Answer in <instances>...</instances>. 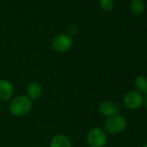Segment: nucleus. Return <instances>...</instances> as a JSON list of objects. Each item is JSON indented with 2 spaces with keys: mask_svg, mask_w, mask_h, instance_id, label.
Here are the masks:
<instances>
[{
  "mask_svg": "<svg viewBox=\"0 0 147 147\" xmlns=\"http://www.w3.org/2000/svg\"><path fill=\"white\" fill-rule=\"evenodd\" d=\"M14 96V86L6 79L0 80V101H10Z\"/></svg>",
  "mask_w": 147,
  "mask_h": 147,
  "instance_id": "obj_6",
  "label": "nucleus"
},
{
  "mask_svg": "<svg viewBox=\"0 0 147 147\" xmlns=\"http://www.w3.org/2000/svg\"><path fill=\"white\" fill-rule=\"evenodd\" d=\"M33 101L26 95H16L9 101V112L15 117H24L30 113L32 109Z\"/></svg>",
  "mask_w": 147,
  "mask_h": 147,
  "instance_id": "obj_1",
  "label": "nucleus"
},
{
  "mask_svg": "<svg viewBox=\"0 0 147 147\" xmlns=\"http://www.w3.org/2000/svg\"><path fill=\"white\" fill-rule=\"evenodd\" d=\"M51 46L57 53H66L73 47V39L67 34H59L53 38Z\"/></svg>",
  "mask_w": 147,
  "mask_h": 147,
  "instance_id": "obj_4",
  "label": "nucleus"
},
{
  "mask_svg": "<svg viewBox=\"0 0 147 147\" xmlns=\"http://www.w3.org/2000/svg\"><path fill=\"white\" fill-rule=\"evenodd\" d=\"M105 147H109V146H105Z\"/></svg>",
  "mask_w": 147,
  "mask_h": 147,
  "instance_id": "obj_16",
  "label": "nucleus"
},
{
  "mask_svg": "<svg viewBox=\"0 0 147 147\" xmlns=\"http://www.w3.org/2000/svg\"><path fill=\"white\" fill-rule=\"evenodd\" d=\"M143 105L144 106L145 109L147 110V94L144 96V103H143Z\"/></svg>",
  "mask_w": 147,
  "mask_h": 147,
  "instance_id": "obj_14",
  "label": "nucleus"
},
{
  "mask_svg": "<svg viewBox=\"0 0 147 147\" xmlns=\"http://www.w3.org/2000/svg\"><path fill=\"white\" fill-rule=\"evenodd\" d=\"M119 106L112 100H104L100 102L98 107L99 113L106 118L119 113Z\"/></svg>",
  "mask_w": 147,
  "mask_h": 147,
  "instance_id": "obj_7",
  "label": "nucleus"
},
{
  "mask_svg": "<svg viewBox=\"0 0 147 147\" xmlns=\"http://www.w3.org/2000/svg\"><path fill=\"white\" fill-rule=\"evenodd\" d=\"M100 5L102 10L105 11H111L114 8V3L113 0H100Z\"/></svg>",
  "mask_w": 147,
  "mask_h": 147,
  "instance_id": "obj_12",
  "label": "nucleus"
},
{
  "mask_svg": "<svg viewBox=\"0 0 147 147\" xmlns=\"http://www.w3.org/2000/svg\"><path fill=\"white\" fill-rule=\"evenodd\" d=\"M134 87L136 91L142 95L147 94V77L144 76H138L134 79Z\"/></svg>",
  "mask_w": 147,
  "mask_h": 147,
  "instance_id": "obj_10",
  "label": "nucleus"
},
{
  "mask_svg": "<svg viewBox=\"0 0 147 147\" xmlns=\"http://www.w3.org/2000/svg\"><path fill=\"white\" fill-rule=\"evenodd\" d=\"M49 147H73V144L67 135L56 134L51 138Z\"/></svg>",
  "mask_w": 147,
  "mask_h": 147,
  "instance_id": "obj_9",
  "label": "nucleus"
},
{
  "mask_svg": "<svg viewBox=\"0 0 147 147\" xmlns=\"http://www.w3.org/2000/svg\"><path fill=\"white\" fill-rule=\"evenodd\" d=\"M86 142L88 147H105L107 142V134L101 127H93L87 132Z\"/></svg>",
  "mask_w": 147,
  "mask_h": 147,
  "instance_id": "obj_3",
  "label": "nucleus"
},
{
  "mask_svg": "<svg viewBox=\"0 0 147 147\" xmlns=\"http://www.w3.org/2000/svg\"><path fill=\"white\" fill-rule=\"evenodd\" d=\"M129 9L131 12L134 15H140L144 11V3L143 0H131Z\"/></svg>",
  "mask_w": 147,
  "mask_h": 147,
  "instance_id": "obj_11",
  "label": "nucleus"
},
{
  "mask_svg": "<svg viewBox=\"0 0 147 147\" xmlns=\"http://www.w3.org/2000/svg\"><path fill=\"white\" fill-rule=\"evenodd\" d=\"M127 125L126 119L120 113H116L106 119L103 124V130L107 135H119L125 131Z\"/></svg>",
  "mask_w": 147,
  "mask_h": 147,
  "instance_id": "obj_2",
  "label": "nucleus"
},
{
  "mask_svg": "<svg viewBox=\"0 0 147 147\" xmlns=\"http://www.w3.org/2000/svg\"><path fill=\"white\" fill-rule=\"evenodd\" d=\"M78 30H79V29H78V27L76 26V25H72V26H70L69 28H68V30H67V32H68V36H70L71 37L72 36H76L77 33H78Z\"/></svg>",
  "mask_w": 147,
  "mask_h": 147,
  "instance_id": "obj_13",
  "label": "nucleus"
},
{
  "mask_svg": "<svg viewBox=\"0 0 147 147\" xmlns=\"http://www.w3.org/2000/svg\"><path fill=\"white\" fill-rule=\"evenodd\" d=\"M25 93V95L30 100H38L42 95V87L37 82H31L27 85Z\"/></svg>",
  "mask_w": 147,
  "mask_h": 147,
  "instance_id": "obj_8",
  "label": "nucleus"
},
{
  "mask_svg": "<svg viewBox=\"0 0 147 147\" xmlns=\"http://www.w3.org/2000/svg\"><path fill=\"white\" fill-rule=\"evenodd\" d=\"M143 147H147V142H146V143H145V144L143 145Z\"/></svg>",
  "mask_w": 147,
  "mask_h": 147,
  "instance_id": "obj_15",
  "label": "nucleus"
},
{
  "mask_svg": "<svg viewBox=\"0 0 147 147\" xmlns=\"http://www.w3.org/2000/svg\"><path fill=\"white\" fill-rule=\"evenodd\" d=\"M143 103H144V95H142L136 90L129 91L124 95L123 104L129 110L138 109L143 106Z\"/></svg>",
  "mask_w": 147,
  "mask_h": 147,
  "instance_id": "obj_5",
  "label": "nucleus"
}]
</instances>
